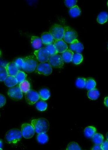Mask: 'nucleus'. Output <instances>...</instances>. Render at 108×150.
Masks as SVG:
<instances>
[{
    "label": "nucleus",
    "instance_id": "nucleus-1",
    "mask_svg": "<svg viewBox=\"0 0 108 150\" xmlns=\"http://www.w3.org/2000/svg\"><path fill=\"white\" fill-rule=\"evenodd\" d=\"M31 124L37 134L46 133L49 129V122L44 118L33 120L31 121Z\"/></svg>",
    "mask_w": 108,
    "mask_h": 150
},
{
    "label": "nucleus",
    "instance_id": "nucleus-2",
    "mask_svg": "<svg viewBox=\"0 0 108 150\" xmlns=\"http://www.w3.org/2000/svg\"><path fill=\"white\" fill-rule=\"evenodd\" d=\"M23 60L22 69L27 73H30L34 72L38 65L36 57L34 56L26 57Z\"/></svg>",
    "mask_w": 108,
    "mask_h": 150
},
{
    "label": "nucleus",
    "instance_id": "nucleus-3",
    "mask_svg": "<svg viewBox=\"0 0 108 150\" xmlns=\"http://www.w3.org/2000/svg\"><path fill=\"white\" fill-rule=\"evenodd\" d=\"M21 131L18 129H13L8 131L5 137V142L8 144H16L22 138Z\"/></svg>",
    "mask_w": 108,
    "mask_h": 150
},
{
    "label": "nucleus",
    "instance_id": "nucleus-4",
    "mask_svg": "<svg viewBox=\"0 0 108 150\" xmlns=\"http://www.w3.org/2000/svg\"><path fill=\"white\" fill-rule=\"evenodd\" d=\"M49 32L55 40H61L63 38L64 28L62 25L55 24L51 27Z\"/></svg>",
    "mask_w": 108,
    "mask_h": 150
},
{
    "label": "nucleus",
    "instance_id": "nucleus-5",
    "mask_svg": "<svg viewBox=\"0 0 108 150\" xmlns=\"http://www.w3.org/2000/svg\"><path fill=\"white\" fill-rule=\"evenodd\" d=\"M78 37L77 32L69 26L64 28V33L63 39L65 42L71 44Z\"/></svg>",
    "mask_w": 108,
    "mask_h": 150
},
{
    "label": "nucleus",
    "instance_id": "nucleus-6",
    "mask_svg": "<svg viewBox=\"0 0 108 150\" xmlns=\"http://www.w3.org/2000/svg\"><path fill=\"white\" fill-rule=\"evenodd\" d=\"M34 54L37 60L41 63L48 62L50 56L49 52L45 47H42L35 51Z\"/></svg>",
    "mask_w": 108,
    "mask_h": 150
},
{
    "label": "nucleus",
    "instance_id": "nucleus-7",
    "mask_svg": "<svg viewBox=\"0 0 108 150\" xmlns=\"http://www.w3.org/2000/svg\"><path fill=\"white\" fill-rule=\"evenodd\" d=\"M48 62L53 68H61L64 65L62 56L57 54L50 55Z\"/></svg>",
    "mask_w": 108,
    "mask_h": 150
},
{
    "label": "nucleus",
    "instance_id": "nucleus-8",
    "mask_svg": "<svg viewBox=\"0 0 108 150\" xmlns=\"http://www.w3.org/2000/svg\"><path fill=\"white\" fill-rule=\"evenodd\" d=\"M25 96L27 103L31 105L36 103L40 98L39 93L36 91L31 89L25 93Z\"/></svg>",
    "mask_w": 108,
    "mask_h": 150
},
{
    "label": "nucleus",
    "instance_id": "nucleus-9",
    "mask_svg": "<svg viewBox=\"0 0 108 150\" xmlns=\"http://www.w3.org/2000/svg\"><path fill=\"white\" fill-rule=\"evenodd\" d=\"M21 131L23 137L27 139L33 137L35 132L33 127L32 125L27 123L22 125Z\"/></svg>",
    "mask_w": 108,
    "mask_h": 150
},
{
    "label": "nucleus",
    "instance_id": "nucleus-10",
    "mask_svg": "<svg viewBox=\"0 0 108 150\" xmlns=\"http://www.w3.org/2000/svg\"><path fill=\"white\" fill-rule=\"evenodd\" d=\"M8 95L10 98L16 101L21 100L23 97L22 92L18 86L9 88L8 91Z\"/></svg>",
    "mask_w": 108,
    "mask_h": 150
},
{
    "label": "nucleus",
    "instance_id": "nucleus-11",
    "mask_svg": "<svg viewBox=\"0 0 108 150\" xmlns=\"http://www.w3.org/2000/svg\"><path fill=\"white\" fill-rule=\"evenodd\" d=\"M36 71L40 74L48 76L52 73V68L48 63H41L37 67Z\"/></svg>",
    "mask_w": 108,
    "mask_h": 150
},
{
    "label": "nucleus",
    "instance_id": "nucleus-12",
    "mask_svg": "<svg viewBox=\"0 0 108 150\" xmlns=\"http://www.w3.org/2000/svg\"><path fill=\"white\" fill-rule=\"evenodd\" d=\"M6 68L8 76H15L20 71L15 62H11L7 64Z\"/></svg>",
    "mask_w": 108,
    "mask_h": 150
},
{
    "label": "nucleus",
    "instance_id": "nucleus-13",
    "mask_svg": "<svg viewBox=\"0 0 108 150\" xmlns=\"http://www.w3.org/2000/svg\"><path fill=\"white\" fill-rule=\"evenodd\" d=\"M69 47L71 50L79 53L81 52L84 48L83 45L77 39L74 40L71 44Z\"/></svg>",
    "mask_w": 108,
    "mask_h": 150
},
{
    "label": "nucleus",
    "instance_id": "nucleus-14",
    "mask_svg": "<svg viewBox=\"0 0 108 150\" xmlns=\"http://www.w3.org/2000/svg\"><path fill=\"white\" fill-rule=\"evenodd\" d=\"M54 45L58 53H62L67 50L68 48L67 45L62 40H56Z\"/></svg>",
    "mask_w": 108,
    "mask_h": 150
},
{
    "label": "nucleus",
    "instance_id": "nucleus-15",
    "mask_svg": "<svg viewBox=\"0 0 108 150\" xmlns=\"http://www.w3.org/2000/svg\"><path fill=\"white\" fill-rule=\"evenodd\" d=\"M41 39L43 44L47 45L55 43L56 41L54 39L50 33L45 32L43 33L41 35Z\"/></svg>",
    "mask_w": 108,
    "mask_h": 150
},
{
    "label": "nucleus",
    "instance_id": "nucleus-16",
    "mask_svg": "<svg viewBox=\"0 0 108 150\" xmlns=\"http://www.w3.org/2000/svg\"><path fill=\"white\" fill-rule=\"evenodd\" d=\"M31 44L34 49L39 50L41 48L43 42L41 39L40 37L33 36L31 38Z\"/></svg>",
    "mask_w": 108,
    "mask_h": 150
},
{
    "label": "nucleus",
    "instance_id": "nucleus-17",
    "mask_svg": "<svg viewBox=\"0 0 108 150\" xmlns=\"http://www.w3.org/2000/svg\"><path fill=\"white\" fill-rule=\"evenodd\" d=\"M18 81L15 76H8L4 81L5 85L8 87H13L18 83Z\"/></svg>",
    "mask_w": 108,
    "mask_h": 150
},
{
    "label": "nucleus",
    "instance_id": "nucleus-18",
    "mask_svg": "<svg viewBox=\"0 0 108 150\" xmlns=\"http://www.w3.org/2000/svg\"><path fill=\"white\" fill-rule=\"evenodd\" d=\"M74 54V52L72 50L67 49L62 53V57L64 62L69 63L72 62Z\"/></svg>",
    "mask_w": 108,
    "mask_h": 150
},
{
    "label": "nucleus",
    "instance_id": "nucleus-19",
    "mask_svg": "<svg viewBox=\"0 0 108 150\" xmlns=\"http://www.w3.org/2000/svg\"><path fill=\"white\" fill-rule=\"evenodd\" d=\"M96 128L93 127L89 126L86 127L84 131V134L86 137L92 138L96 133Z\"/></svg>",
    "mask_w": 108,
    "mask_h": 150
},
{
    "label": "nucleus",
    "instance_id": "nucleus-20",
    "mask_svg": "<svg viewBox=\"0 0 108 150\" xmlns=\"http://www.w3.org/2000/svg\"><path fill=\"white\" fill-rule=\"evenodd\" d=\"M39 95L41 99L43 100H46L50 97V93L49 90L46 88H44L40 91Z\"/></svg>",
    "mask_w": 108,
    "mask_h": 150
},
{
    "label": "nucleus",
    "instance_id": "nucleus-21",
    "mask_svg": "<svg viewBox=\"0 0 108 150\" xmlns=\"http://www.w3.org/2000/svg\"><path fill=\"white\" fill-rule=\"evenodd\" d=\"M36 139L37 142L42 144L47 143L48 140V136L45 133L38 134L36 137Z\"/></svg>",
    "mask_w": 108,
    "mask_h": 150
},
{
    "label": "nucleus",
    "instance_id": "nucleus-22",
    "mask_svg": "<svg viewBox=\"0 0 108 150\" xmlns=\"http://www.w3.org/2000/svg\"><path fill=\"white\" fill-rule=\"evenodd\" d=\"M19 87L21 91L25 93L30 89V85L29 83L26 80L20 83Z\"/></svg>",
    "mask_w": 108,
    "mask_h": 150
},
{
    "label": "nucleus",
    "instance_id": "nucleus-23",
    "mask_svg": "<svg viewBox=\"0 0 108 150\" xmlns=\"http://www.w3.org/2000/svg\"><path fill=\"white\" fill-rule=\"evenodd\" d=\"M100 95L99 91L96 89H94L89 91L88 93V98L92 100H95L98 99Z\"/></svg>",
    "mask_w": 108,
    "mask_h": 150
},
{
    "label": "nucleus",
    "instance_id": "nucleus-24",
    "mask_svg": "<svg viewBox=\"0 0 108 150\" xmlns=\"http://www.w3.org/2000/svg\"><path fill=\"white\" fill-rule=\"evenodd\" d=\"M108 19V15L105 12L100 13L98 15L97 18L98 22L100 24H104L106 23Z\"/></svg>",
    "mask_w": 108,
    "mask_h": 150
},
{
    "label": "nucleus",
    "instance_id": "nucleus-25",
    "mask_svg": "<svg viewBox=\"0 0 108 150\" xmlns=\"http://www.w3.org/2000/svg\"><path fill=\"white\" fill-rule=\"evenodd\" d=\"M81 13V10L77 5L76 6L70 9L69 11L70 15L73 18L79 16L80 15Z\"/></svg>",
    "mask_w": 108,
    "mask_h": 150
},
{
    "label": "nucleus",
    "instance_id": "nucleus-26",
    "mask_svg": "<svg viewBox=\"0 0 108 150\" xmlns=\"http://www.w3.org/2000/svg\"><path fill=\"white\" fill-rule=\"evenodd\" d=\"M93 141L96 144L101 145L103 142L104 138L101 134L95 133L92 137Z\"/></svg>",
    "mask_w": 108,
    "mask_h": 150
},
{
    "label": "nucleus",
    "instance_id": "nucleus-27",
    "mask_svg": "<svg viewBox=\"0 0 108 150\" xmlns=\"http://www.w3.org/2000/svg\"><path fill=\"white\" fill-rule=\"evenodd\" d=\"M0 80L1 82L4 81L5 79L8 76V73L7 72V69L6 68V66L4 65H1V69H0Z\"/></svg>",
    "mask_w": 108,
    "mask_h": 150
},
{
    "label": "nucleus",
    "instance_id": "nucleus-28",
    "mask_svg": "<svg viewBox=\"0 0 108 150\" xmlns=\"http://www.w3.org/2000/svg\"><path fill=\"white\" fill-rule=\"evenodd\" d=\"M83 60L82 55L77 53L74 54L72 62L75 65H79L82 62Z\"/></svg>",
    "mask_w": 108,
    "mask_h": 150
},
{
    "label": "nucleus",
    "instance_id": "nucleus-29",
    "mask_svg": "<svg viewBox=\"0 0 108 150\" xmlns=\"http://www.w3.org/2000/svg\"><path fill=\"white\" fill-rule=\"evenodd\" d=\"M96 86V83L93 79H90L86 80L85 88L88 90L95 89Z\"/></svg>",
    "mask_w": 108,
    "mask_h": 150
},
{
    "label": "nucleus",
    "instance_id": "nucleus-30",
    "mask_svg": "<svg viewBox=\"0 0 108 150\" xmlns=\"http://www.w3.org/2000/svg\"><path fill=\"white\" fill-rule=\"evenodd\" d=\"M86 80L84 78H79L76 80L75 85L77 88H85Z\"/></svg>",
    "mask_w": 108,
    "mask_h": 150
},
{
    "label": "nucleus",
    "instance_id": "nucleus-31",
    "mask_svg": "<svg viewBox=\"0 0 108 150\" xmlns=\"http://www.w3.org/2000/svg\"><path fill=\"white\" fill-rule=\"evenodd\" d=\"M36 108L39 110L41 111H45L47 107V104L45 102L43 101H40L36 103Z\"/></svg>",
    "mask_w": 108,
    "mask_h": 150
},
{
    "label": "nucleus",
    "instance_id": "nucleus-32",
    "mask_svg": "<svg viewBox=\"0 0 108 150\" xmlns=\"http://www.w3.org/2000/svg\"><path fill=\"white\" fill-rule=\"evenodd\" d=\"M45 48L49 52L50 55L57 54L58 53L54 44L46 45Z\"/></svg>",
    "mask_w": 108,
    "mask_h": 150
},
{
    "label": "nucleus",
    "instance_id": "nucleus-33",
    "mask_svg": "<svg viewBox=\"0 0 108 150\" xmlns=\"http://www.w3.org/2000/svg\"><path fill=\"white\" fill-rule=\"evenodd\" d=\"M15 77L17 79L18 82L20 83L25 80L26 75L24 72L19 71Z\"/></svg>",
    "mask_w": 108,
    "mask_h": 150
},
{
    "label": "nucleus",
    "instance_id": "nucleus-34",
    "mask_svg": "<svg viewBox=\"0 0 108 150\" xmlns=\"http://www.w3.org/2000/svg\"><path fill=\"white\" fill-rule=\"evenodd\" d=\"M81 149L76 142H72L69 143L67 146V150H80Z\"/></svg>",
    "mask_w": 108,
    "mask_h": 150
},
{
    "label": "nucleus",
    "instance_id": "nucleus-35",
    "mask_svg": "<svg viewBox=\"0 0 108 150\" xmlns=\"http://www.w3.org/2000/svg\"><path fill=\"white\" fill-rule=\"evenodd\" d=\"M77 1L73 0V1H67L66 0L65 1V4L66 6L68 8H72L76 6Z\"/></svg>",
    "mask_w": 108,
    "mask_h": 150
},
{
    "label": "nucleus",
    "instance_id": "nucleus-36",
    "mask_svg": "<svg viewBox=\"0 0 108 150\" xmlns=\"http://www.w3.org/2000/svg\"><path fill=\"white\" fill-rule=\"evenodd\" d=\"M15 62L19 68H22L23 64V59L19 58L17 59Z\"/></svg>",
    "mask_w": 108,
    "mask_h": 150
},
{
    "label": "nucleus",
    "instance_id": "nucleus-37",
    "mask_svg": "<svg viewBox=\"0 0 108 150\" xmlns=\"http://www.w3.org/2000/svg\"><path fill=\"white\" fill-rule=\"evenodd\" d=\"M0 105H1V108H2L4 105L6 103V98L2 94H1V97H0Z\"/></svg>",
    "mask_w": 108,
    "mask_h": 150
},
{
    "label": "nucleus",
    "instance_id": "nucleus-38",
    "mask_svg": "<svg viewBox=\"0 0 108 150\" xmlns=\"http://www.w3.org/2000/svg\"><path fill=\"white\" fill-rule=\"evenodd\" d=\"M101 148L102 150H108V141H106L101 144Z\"/></svg>",
    "mask_w": 108,
    "mask_h": 150
},
{
    "label": "nucleus",
    "instance_id": "nucleus-39",
    "mask_svg": "<svg viewBox=\"0 0 108 150\" xmlns=\"http://www.w3.org/2000/svg\"><path fill=\"white\" fill-rule=\"evenodd\" d=\"M92 150H102L101 145H98V144H96L92 149Z\"/></svg>",
    "mask_w": 108,
    "mask_h": 150
},
{
    "label": "nucleus",
    "instance_id": "nucleus-40",
    "mask_svg": "<svg viewBox=\"0 0 108 150\" xmlns=\"http://www.w3.org/2000/svg\"><path fill=\"white\" fill-rule=\"evenodd\" d=\"M104 104L106 106L108 107V97L105 98L104 100Z\"/></svg>",
    "mask_w": 108,
    "mask_h": 150
},
{
    "label": "nucleus",
    "instance_id": "nucleus-41",
    "mask_svg": "<svg viewBox=\"0 0 108 150\" xmlns=\"http://www.w3.org/2000/svg\"><path fill=\"white\" fill-rule=\"evenodd\" d=\"M0 144H1V150H2V148L3 147V141L1 139V142H0Z\"/></svg>",
    "mask_w": 108,
    "mask_h": 150
},
{
    "label": "nucleus",
    "instance_id": "nucleus-42",
    "mask_svg": "<svg viewBox=\"0 0 108 150\" xmlns=\"http://www.w3.org/2000/svg\"><path fill=\"white\" fill-rule=\"evenodd\" d=\"M106 137L107 138V140L108 141V132H107L106 134Z\"/></svg>",
    "mask_w": 108,
    "mask_h": 150
},
{
    "label": "nucleus",
    "instance_id": "nucleus-43",
    "mask_svg": "<svg viewBox=\"0 0 108 150\" xmlns=\"http://www.w3.org/2000/svg\"><path fill=\"white\" fill-rule=\"evenodd\" d=\"M107 6H108V1L107 2Z\"/></svg>",
    "mask_w": 108,
    "mask_h": 150
},
{
    "label": "nucleus",
    "instance_id": "nucleus-44",
    "mask_svg": "<svg viewBox=\"0 0 108 150\" xmlns=\"http://www.w3.org/2000/svg\"></svg>",
    "mask_w": 108,
    "mask_h": 150
}]
</instances>
